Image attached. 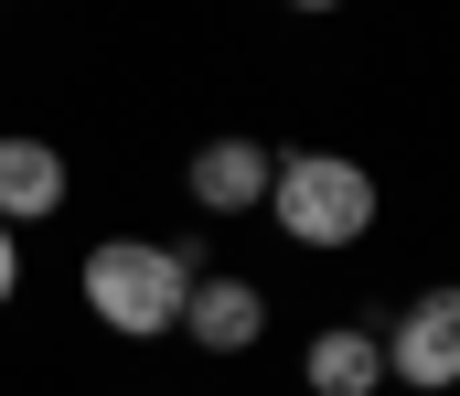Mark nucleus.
Listing matches in <instances>:
<instances>
[{"label":"nucleus","instance_id":"obj_5","mask_svg":"<svg viewBox=\"0 0 460 396\" xmlns=\"http://www.w3.org/2000/svg\"><path fill=\"white\" fill-rule=\"evenodd\" d=\"M182 332H193L204 354H246V343L268 332V289H257V278H193Z\"/></svg>","mask_w":460,"mask_h":396},{"label":"nucleus","instance_id":"obj_9","mask_svg":"<svg viewBox=\"0 0 460 396\" xmlns=\"http://www.w3.org/2000/svg\"><path fill=\"white\" fill-rule=\"evenodd\" d=\"M289 11H343V0H289Z\"/></svg>","mask_w":460,"mask_h":396},{"label":"nucleus","instance_id":"obj_1","mask_svg":"<svg viewBox=\"0 0 460 396\" xmlns=\"http://www.w3.org/2000/svg\"><path fill=\"white\" fill-rule=\"evenodd\" d=\"M193 247H150V236H108L97 258H86V311L108 321L118 343H150V332H172L182 321V300H193Z\"/></svg>","mask_w":460,"mask_h":396},{"label":"nucleus","instance_id":"obj_8","mask_svg":"<svg viewBox=\"0 0 460 396\" xmlns=\"http://www.w3.org/2000/svg\"><path fill=\"white\" fill-rule=\"evenodd\" d=\"M22 289V247H11V225H0V300Z\"/></svg>","mask_w":460,"mask_h":396},{"label":"nucleus","instance_id":"obj_2","mask_svg":"<svg viewBox=\"0 0 460 396\" xmlns=\"http://www.w3.org/2000/svg\"><path fill=\"white\" fill-rule=\"evenodd\" d=\"M268 215L289 225V247H364L375 236V172L343 150H289L268 172Z\"/></svg>","mask_w":460,"mask_h":396},{"label":"nucleus","instance_id":"obj_6","mask_svg":"<svg viewBox=\"0 0 460 396\" xmlns=\"http://www.w3.org/2000/svg\"><path fill=\"white\" fill-rule=\"evenodd\" d=\"M65 204V150L54 139H0V225H43Z\"/></svg>","mask_w":460,"mask_h":396},{"label":"nucleus","instance_id":"obj_4","mask_svg":"<svg viewBox=\"0 0 460 396\" xmlns=\"http://www.w3.org/2000/svg\"><path fill=\"white\" fill-rule=\"evenodd\" d=\"M268 172H279L268 139H204L193 150V204L204 215H257L268 204Z\"/></svg>","mask_w":460,"mask_h":396},{"label":"nucleus","instance_id":"obj_7","mask_svg":"<svg viewBox=\"0 0 460 396\" xmlns=\"http://www.w3.org/2000/svg\"><path fill=\"white\" fill-rule=\"evenodd\" d=\"M300 386L311 396H375L385 386V343H375V332H311V354H300Z\"/></svg>","mask_w":460,"mask_h":396},{"label":"nucleus","instance_id":"obj_3","mask_svg":"<svg viewBox=\"0 0 460 396\" xmlns=\"http://www.w3.org/2000/svg\"><path fill=\"white\" fill-rule=\"evenodd\" d=\"M385 375H407L418 396L460 386V289H418L385 332Z\"/></svg>","mask_w":460,"mask_h":396}]
</instances>
